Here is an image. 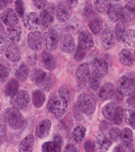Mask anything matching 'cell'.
<instances>
[{
	"label": "cell",
	"instance_id": "d6a6232c",
	"mask_svg": "<svg viewBox=\"0 0 135 152\" xmlns=\"http://www.w3.org/2000/svg\"><path fill=\"white\" fill-rule=\"evenodd\" d=\"M19 82L15 79H12L6 83V86L4 88V93L6 96H12V94L18 90Z\"/></svg>",
	"mask_w": 135,
	"mask_h": 152
},
{
	"label": "cell",
	"instance_id": "f1b7e54d",
	"mask_svg": "<svg viewBox=\"0 0 135 152\" xmlns=\"http://www.w3.org/2000/svg\"><path fill=\"white\" fill-rule=\"evenodd\" d=\"M121 62L124 65L131 66L134 62V56L132 52L126 49H123L119 53Z\"/></svg>",
	"mask_w": 135,
	"mask_h": 152
},
{
	"label": "cell",
	"instance_id": "1f68e13d",
	"mask_svg": "<svg viewBox=\"0 0 135 152\" xmlns=\"http://www.w3.org/2000/svg\"><path fill=\"white\" fill-rule=\"evenodd\" d=\"M28 73H29V69H28V65L26 64L22 63L18 69L16 70L15 77L19 81H25L28 77Z\"/></svg>",
	"mask_w": 135,
	"mask_h": 152
},
{
	"label": "cell",
	"instance_id": "ee69618b",
	"mask_svg": "<svg viewBox=\"0 0 135 152\" xmlns=\"http://www.w3.org/2000/svg\"><path fill=\"white\" fill-rule=\"evenodd\" d=\"M86 56V50L82 49L81 47H77L76 52L74 55V59L76 61H81L82 59H84V57Z\"/></svg>",
	"mask_w": 135,
	"mask_h": 152
},
{
	"label": "cell",
	"instance_id": "d6986e66",
	"mask_svg": "<svg viewBox=\"0 0 135 152\" xmlns=\"http://www.w3.org/2000/svg\"><path fill=\"white\" fill-rule=\"evenodd\" d=\"M122 12L123 7H121V5L117 4V3H113L111 4L108 10V16L109 17L111 20L113 22H117L119 20H121V17H122Z\"/></svg>",
	"mask_w": 135,
	"mask_h": 152
},
{
	"label": "cell",
	"instance_id": "60d3db41",
	"mask_svg": "<svg viewBox=\"0 0 135 152\" xmlns=\"http://www.w3.org/2000/svg\"><path fill=\"white\" fill-rule=\"evenodd\" d=\"M100 77H99L95 75L92 74V77H90L89 78V86L93 90H97L100 87Z\"/></svg>",
	"mask_w": 135,
	"mask_h": 152
},
{
	"label": "cell",
	"instance_id": "6f0895ef",
	"mask_svg": "<svg viewBox=\"0 0 135 152\" xmlns=\"http://www.w3.org/2000/svg\"><path fill=\"white\" fill-rule=\"evenodd\" d=\"M114 151H125V148H124L123 146H121V145H118V146H117L115 147Z\"/></svg>",
	"mask_w": 135,
	"mask_h": 152
},
{
	"label": "cell",
	"instance_id": "5bb4252c",
	"mask_svg": "<svg viewBox=\"0 0 135 152\" xmlns=\"http://www.w3.org/2000/svg\"><path fill=\"white\" fill-rule=\"evenodd\" d=\"M28 46L32 50H39L42 46V35L39 31L30 33L28 36Z\"/></svg>",
	"mask_w": 135,
	"mask_h": 152
},
{
	"label": "cell",
	"instance_id": "4dcf8cb0",
	"mask_svg": "<svg viewBox=\"0 0 135 152\" xmlns=\"http://www.w3.org/2000/svg\"><path fill=\"white\" fill-rule=\"evenodd\" d=\"M134 106L129 105L124 111V118L127 124L134 128Z\"/></svg>",
	"mask_w": 135,
	"mask_h": 152
},
{
	"label": "cell",
	"instance_id": "f907efd6",
	"mask_svg": "<svg viewBox=\"0 0 135 152\" xmlns=\"http://www.w3.org/2000/svg\"><path fill=\"white\" fill-rule=\"evenodd\" d=\"M5 47H6V40H5L4 37L0 35V55L3 52Z\"/></svg>",
	"mask_w": 135,
	"mask_h": 152
},
{
	"label": "cell",
	"instance_id": "8d00e7d4",
	"mask_svg": "<svg viewBox=\"0 0 135 152\" xmlns=\"http://www.w3.org/2000/svg\"><path fill=\"white\" fill-rule=\"evenodd\" d=\"M126 31V26L125 22L119 21L116 25L115 28V35H116V38L117 40L121 42L122 41L123 37L125 35V33Z\"/></svg>",
	"mask_w": 135,
	"mask_h": 152
},
{
	"label": "cell",
	"instance_id": "c3c4849f",
	"mask_svg": "<svg viewBox=\"0 0 135 152\" xmlns=\"http://www.w3.org/2000/svg\"><path fill=\"white\" fill-rule=\"evenodd\" d=\"M86 151H95V143L92 142V141H87L84 145Z\"/></svg>",
	"mask_w": 135,
	"mask_h": 152
},
{
	"label": "cell",
	"instance_id": "9c48e42d",
	"mask_svg": "<svg viewBox=\"0 0 135 152\" xmlns=\"http://www.w3.org/2000/svg\"><path fill=\"white\" fill-rule=\"evenodd\" d=\"M116 37L114 36V33L110 28H105L102 31L100 36V43L104 49L110 50L115 45Z\"/></svg>",
	"mask_w": 135,
	"mask_h": 152
},
{
	"label": "cell",
	"instance_id": "4316f807",
	"mask_svg": "<svg viewBox=\"0 0 135 152\" xmlns=\"http://www.w3.org/2000/svg\"><path fill=\"white\" fill-rule=\"evenodd\" d=\"M34 144V137L30 134L22 141L19 146V151L20 152H31L32 151Z\"/></svg>",
	"mask_w": 135,
	"mask_h": 152
},
{
	"label": "cell",
	"instance_id": "7a4b0ae2",
	"mask_svg": "<svg viewBox=\"0 0 135 152\" xmlns=\"http://www.w3.org/2000/svg\"><path fill=\"white\" fill-rule=\"evenodd\" d=\"M68 101L63 96L53 97L48 102L49 111L57 118L62 117L67 111Z\"/></svg>",
	"mask_w": 135,
	"mask_h": 152
},
{
	"label": "cell",
	"instance_id": "8fae6325",
	"mask_svg": "<svg viewBox=\"0 0 135 152\" xmlns=\"http://www.w3.org/2000/svg\"><path fill=\"white\" fill-rule=\"evenodd\" d=\"M112 142L109 135L104 133L98 134L95 140V149L100 151H107L112 145Z\"/></svg>",
	"mask_w": 135,
	"mask_h": 152
},
{
	"label": "cell",
	"instance_id": "8992f818",
	"mask_svg": "<svg viewBox=\"0 0 135 152\" xmlns=\"http://www.w3.org/2000/svg\"><path fill=\"white\" fill-rule=\"evenodd\" d=\"M29 102V95L26 90H17L11 98V103L18 109H24Z\"/></svg>",
	"mask_w": 135,
	"mask_h": 152
},
{
	"label": "cell",
	"instance_id": "d4e9b609",
	"mask_svg": "<svg viewBox=\"0 0 135 152\" xmlns=\"http://www.w3.org/2000/svg\"><path fill=\"white\" fill-rule=\"evenodd\" d=\"M5 54H6V58L13 62H16L20 59L19 49L15 43H12L10 44L9 46H7Z\"/></svg>",
	"mask_w": 135,
	"mask_h": 152
},
{
	"label": "cell",
	"instance_id": "277c9868",
	"mask_svg": "<svg viewBox=\"0 0 135 152\" xmlns=\"http://www.w3.org/2000/svg\"><path fill=\"white\" fill-rule=\"evenodd\" d=\"M77 106L80 111L86 115L93 114L96 108L95 101L86 94H82L79 96L77 100Z\"/></svg>",
	"mask_w": 135,
	"mask_h": 152
},
{
	"label": "cell",
	"instance_id": "7dc6e473",
	"mask_svg": "<svg viewBox=\"0 0 135 152\" xmlns=\"http://www.w3.org/2000/svg\"><path fill=\"white\" fill-rule=\"evenodd\" d=\"M83 14L86 16H90L93 15V9L91 5H84L83 7Z\"/></svg>",
	"mask_w": 135,
	"mask_h": 152
},
{
	"label": "cell",
	"instance_id": "d590c367",
	"mask_svg": "<svg viewBox=\"0 0 135 152\" xmlns=\"http://www.w3.org/2000/svg\"><path fill=\"white\" fill-rule=\"evenodd\" d=\"M86 135V129L83 126H77L73 131V138L76 142H81Z\"/></svg>",
	"mask_w": 135,
	"mask_h": 152
},
{
	"label": "cell",
	"instance_id": "6da1fadb",
	"mask_svg": "<svg viewBox=\"0 0 135 152\" xmlns=\"http://www.w3.org/2000/svg\"><path fill=\"white\" fill-rule=\"evenodd\" d=\"M102 113L105 119L113 122L115 124H121L124 119V110L117 102H111L105 104L102 109Z\"/></svg>",
	"mask_w": 135,
	"mask_h": 152
},
{
	"label": "cell",
	"instance_id": "836d02e7",
	"mask_svg": "<svg viewBox=\"0 0 135 152\" xmlns=\"http://www.w3.org/2000/svg\"><path fill=\"white\" fill-rule=\"evenodd\" d=\"M111 5V0H94V6L99 12L106 13Z\"/></svg>",
	"mask_w": 135,
	"mask_h": 152
},
{
	"label": "cell",
	"instance_id": "ab89813d",
	"mask_svg": "<svg viewBox=\"0 0 135 152\" xmlns=\"http://www.w3.org/2000/svg\"><path fill=\"white\" fill-rule=\"evenodd\" d=\"M10 68L3 64H0V82H3L8 77L10 73Z\"/></svg>",
	"mask_w": 135,
	"mask_h": 152
},
{
	"label": "cell",
	"instance_id": "680465c9",
	"mask_svg": "<svg viewBox=\"0 0 135 152\" xmlns=\"http://www.w3.org/2000/svg\"><path fill=\"white\" fill-rule=\"evenodd\" d=\"M113 1H116V2H117V1H119V0H113Z\"/></svg>",
	"mask_w": 135,
	"mask_h": 152
},
{
	"label": "cell",
	"instance_id": "ac0fdd59",
	"mask_svg": "<svg viewBox=\"0 0 135 152\" xmlns=\"http://www.w3.org/2000/svg\"><path fill=\"white\" fill-rule=\"evenodd\" d=\"M75 48V42L73 37L70 34H65L62 36L61 40V49L65 53L73 52Z\"/></svg>",
	"mask_w": 135,
	"mask_h": 152
},
{
	"label": "cell",
	"instance_id": "816d5d0a",
	"mask_svg": "<svg viewBox=\"0 0 135 152\" xmlns=\"http://www.w3.org/2000/svg\"><path fill=\"white\" fill-rule=\"evenodd\" d=\"M13 0H0V10H3L7 4L12 3Z\"/></svg>",
	"mask_w": 135,
	"mask_h": 152
},
{
	"label": "cell",
	"instance_id": "3957f363",
	"mask_svg": "<svg viewBox=\"0 0 135 152\" xmlns=\"http://www.w3.org/2000/svg\"><path fill=\"white\" fill-rule=\"evenodd\" d=\"M5 119L10 127L14 129H19L25 124V118L22 113L15 107H9L5 111Z\"/></svg>",
	"mask_w": 135,
	"mask_h": 152
},
{
	"label": "cell",
	"instance_id": "603a6c76",
	"mask_svg": "<svg viewBox=\"0 0 135 152\" xmlns=\"http://www.w3.org/2000/svg\"><path fill=\"white\" fill-rule=\"evenodd\" d=\"M41 64L49 71H53L56 68L55 59L51 54L47 51H43L41 54Z\"/></svg>",
	"mask_w": 135,
	"mask_h": 152
},
{
	"label": "cell",
	"instance_id": "7bdbcfd3",
	"mask_svg": "<svg viewBox=\"0 0 135 152\" xmlns=\"http://www.w3.org/2000/svg\"><path fill=\"white\" fill-rule=\"evenodd\" d=\"M120 134L121 131L119 129L117 128H112L109 131V137H111L112 141H114V142H117L120 140Z\"/></svg>",
	"mask_w": 135,
	"mask_h": 152
},
{
	"label": "cell",
	"instance_id": "9f6ffc18",
	"mask_svg": "<svg viewBox=\"0 0 135 152\" xmlns=\"http://www.w3.org/2000/svg\"><path fill=\"white\" fill-rule=\"evenodd\" d=\"M53 141H54L56 143H58L59 146H62L63 141H62V137H61L60 135H55L54 137H53Z\"/></svg>",
	"mask_w": 135,
	"mask_h": 152
},
{
	"label": "cell",
	"instance_id": "2e32d148",
	"mask_svg": "<svg viewBox=\"0 0 135 152\" xmlns=\"http://www.w3.org/2000/svg\"><path fill=\"white\" fill-rule=\"evenodd\" d=\"M24 25L29 30H35L39 27L40 19L37 13L30 12L24 17Z\"/></svg>",
	"mask_w": 135,
	"mask_h": 152
},
{
	"label": "cell",
	"instance_id": "f35d334b",
	"mask_svg": "<svg viewBox=\"0 0 135 152\" xmlns=\"http://www.w3.org/2000/svg\"><path fill=\"white\" fill-rule=\"evenodd\" d=\"M45 72L43 70H41L40 68H37L33 70V72H32L31 75V78H32V81L35 82V84L38 85L40 83V81H41V79L43 78L44 75H45Z\"/></svg>",
	"mask_w": 135,
	"mask_h": 152
},
{
	"label": "cell",
	"instance_id": "b9f144b4",
	"mask_svg": "<svg viewBox=\"0 0 135 152\" xmlns=\"http://www.w3.org/2000/svg\"><path fill=\"white\" fill-rule=\"evenodd\" d=\"M15 11L19 17L23 18L25 16V4L22 0H15Z\"/></svg>",
	"mask_w": 135,
	"mask_h": 152
},
{
	"label": "cell",
	"instance_id": "83f0119b",
	"mask_svg": "<svg viewBox=\"0 0 135 152\" xmlns=\"http://www.w3.org/2000/svg\"><path fill=\"white\" fill-rule=\"evenodd\" d=\"M54 84V78L52 75L49 73H45L43 78L41 79V81H40V83L37 85V86H39L43 90H51Z\"/></svg>",
	"mask_w": 135,
	"mask_h": 152
},
{
	"label": "cell",
	"instance_id": "52a82bcc",
	"mask_svg": "<svg viewBox=\"0 0 135 152\" xmlns=\"http://www.w3.org/2000/svg\"><path fill=\"white\" fill-rule=\"evenodd\" d=\"M59 42L58 33L53 28H50L44 34V44L46 49L54 50L58 47Z\"/></svg>",
	"mask_w": 135,
	"mask_h": 152
},
{
	"label": "cell",
	"instance_id": "4fadbf2b",
	"mask_svg": "<svg viewBox=\"0 0 135 152\" xmlns=\"http://www.w3.org/2000/svg\"><path fill=\"white\" fill-rule=\"evenodd\" d=\"M77 81L79 83H86L91 77L90 67L87 64H82L77 68L75 72Z\"/></svg>",
	"mask_w": 135,
	"mask_h": 152
},
{
	"label": "cell",
	"instance_id": "f546056e",
	"mask_svg": "<svg viewBox=\"0 0 135 152\" xmlns=\"http://www.w3.org/2000/svg\"><path fill=\"white\" fill-rule=\"evenodd\" d=\"M45 101V94L41 90H35L32 93V102L36 107H41Z\"/></svg>",
	"mask_w": 135,
	"mask_h": 152
},
{
	"label": "cell",
	"instance_id": "f5cc1de1",
	"mask_svg": "<svg viewBox=\"0 0 135 152\" xmlns=\"http://www.w3.org/2000/svg\"><path fill=\"white\" fill-rule=\"evenodd\" d=\"M69 93H70V92L68 91V90H66L64 87H63V88H61V89H60V92H59L60 96L65 97V98L67 99L68 100H69V96H68V95H69Z\"/></svg>",
	"mask_w": 135,
	"mask_h": 152
},
{
	"label": "cell",
	"instance_id": "74e56055",
	"mask_svg": "<svg viewBox=\"0 0 135 152\" xmlns=\"http://www.w3.org/2000/svg\"><path fill=\"white\" fill-rule=\"evenodd\" d=\"M61 150V146H59L58 143L53 142H45L42 146V151L45 152H56L60 151Z\"/></svg>",
	"mask_w": 135,
	"mask_h": 152
},
{
	"label": "cell",
	"instance_id": "ba28073f",
	"mask_svg": "<svg viewBox=\"0 0 135 152\" xmlns=\"http://www.w3.org/2000/svg\"><path fill=\"white\" fill-rule=\"evenodd\" d=\"M92 68L93 74L99 77H103L107 74L108 71V65L105 59L96 58L92 61Z\"/></svg>",
	"mask_w": 135,
	"mask_h": 152
},
{
	"label": "cell",
	"instance_id": "5b68a950",
	"mask_svg": "<svg viewBox=\"0 0 135 152\" xmlns=\"http://www.w3.org/2000/svg\"><path fill=\"white\" fill-rule=\"evenodd\" d=\"M117 91L123 96H129L134 91V79L127 76H124L118 80L117 84Z\"/></svg>",
	"mask_w": 135,
	"mask_h": 152
},
{
	"label": "cell",
	"instance_id": "ffe728a7",
	"mask_svg": "<svg viewBox=\"0 0 135 152\" xmlns=\"http://www.w3.org/2000/svg\"><path fill=\"white\" fill-rule=\"evenodd\" d=\"M51 129V122L49 120H44L40 121L36 129V134L39 138H45L48 137Z\"/></svg>",
	"mask_w": 135,
	"mask_h": 152
},
{
	"label": "cell",
	"instance_id": "7c38bea8",
	"mask_svg": "<svg viewBox=\"0 0 135 152\" xmlns=\"http://www.w3.org/2000/svg\"><path fill=\"white\" fill-rule=\"evenodd\" d=\"M53 5L49 4L47 8L41 12L40 15V22L43 28H46L49 27L53 21Z\"/></svg>",
	"mask_w": 135,
	"mask_h": 152
},
{
	"label": "cell",
	"instance_id": "484cf974",
	"mask_svg": "<svg viewBox=\"0 0 135 152\" xmlns=\"http://www.w3.org/2000/svg\"><path fill=\"white\" fill-rule=\"evenodd\" d=\"M115 93V89H114L113 85L112 83H106L100 88V92H99V96L103 100H107L113 96Z\"/></svg>",
	"mask_w": 135,
	"mask_h": 152
},
{
	"label": "cell",
	"instance_id": "db71d44e",
	"mask_svg": "<svg viewBox=\"0 0 135 152\" xmlns=\"http://www.w3.org/2000/svg\"><path fill=\"white\" fill-rule=\"evenodd\" d=\"M78 150H77V147L74 145H72V144H69L67 146L65 147L64 149V151L66 152H68V151H73V152H75L77 151Z\"/></svg>",
	"mask_w": 135,
	"mask_h": 152
},
{
	"label": "cell",
	"instance_id": "e0dca14e",
	"mask_svg": "<svg viewBox=\"0 0 135 152\" xmlns=\"http://www.w3.org/2000/svg\"><path fill=\"white\" fill-rule=\"evenodd\" d=\"M1 20L4 25L8 27H12L18 24V18L17 16L12 8L5 10L1 16Z\"/></svg>",
	"mask_w": 135,
	"mask_h": 152
},
{
	"label": "cell",
	"instance_id": "f6af8a7d",
	"mask_svg": "<svg viewBox=\"0 0 135 152\" xmlns=\"http://www.w3.org/2000/svg\"><path fill=\"white\" fill-rule=\"evenodd\" d=\"M6 136V126L5 121L2 115H0V140H3Z\"/></svg>",
	"mask_w": 135,
	"mask_h": 152
},
{
	"label": "cell",
	"instance_id": "9a60e30c",
	"mask_svg": "<svg viewBox=\"0 0 135 152\" xmlns=\"http://www.w3.org/2000/svg\"><path fill=\"white\" fill-rule=\"evenodd\" d=\"M94 46L93 38L90 33L87 31L81 32L79 36V47L85 50L92 49Z\"/></svg>",
	"mask_w": 135,
	"mask_h": 152
},
{
	"label": "cell",
	"instance_id": "681fc988",
	"mask_svg": "<svg viewBox=\"0 0 135 152\" xmlns=\"http://www.w3.org/2000/svg\"><path fill=\"white\" fill-rule=\"evenodd\" d=\"M125 9L131 15V14H134V3L133 1H130L126 4V8Z\"/></svg>",
	"mask_w": 135,
	"mask_h": 152
},
{
	"label": "cell",
	"instance_id": "e575fe53",
	"mask_svg": "<svg viewBox=\"0 0 135 152\" xmlns=\"http://www.w3.org/2000/svg\"><path fill=\"white\" fill-rule=\"evenodd\" d=\"M122 41L126 47L134 48V29L126 30Z\"/></svg>",
	"mask_w": 135,
	"mask_h": 152
},
{
	"label": "cell",
	"instance_id": "30bf717a",
	"mask_svg": "<svg viewBox=\"0 0 135 152\" xmlns=\"http://www.w3.org/2000/svg\"><path fill=\"white\" fill-rule=\"evenodd\" d=\"M56 17L60 22H66L70 20L71 16V8L67 3L61 2L55 8Z\"/></svg>",
	"mask_w": 135,
	"mask_h": 152
},
{
	"label": "cell",
	"instance_id": "11a10c76",
	"mask_svg": "<svg viewBox=\"0 0 135 152\" xmlns=\"http://www.w3.org/2000/svg\"><path fill=\"white\" fill-rule=\"evenodd\" d=\"M66 3L70 6L71 8H74L78 6L79 0H66Z\"/></svg>",
	"mask_w": 135,
	"mask_h": 152
},
{
	"label": "cell",
	"instance_id": "cb8c5ba5",
	"mask_svg": "<svg viewBox=\"0 0 135 152\" xmlns=\"http://www.w3.org/2000/svg\"><path fill=\"white\" fill-rule=\"evenodd\" d=\"M105 24L102 19L99 17H95L92 19L88 23V27L90 30L94 34H98L101 33L105 29Z\"/></svg>",
	"mask_w": 135,
	"mask_h": 152
},
{
	"label": "cell",
	"instance_id": "bcb514c9",
	"mask_svg": "<svg viewBox=\"0 0 135 152\" xmlns=\"http://www.w3.org/2000/svg\"><path fill=\"white\" fill-rule=\"evenodd\" d=\"M32 3L37 9H42L46 6L47 0H32Z\"/></svg>",
	"mask_w": 135,
	"mask_h": 152
},
{
	"label": "cell",
	"instance_id": "44dd1931",
	"mask_svg": "<svg viewBox=\"0 0 135 152\" xmlns=\"http://www.w3.org/2000/svg\"><path fill=\"white\" fill-rule=\"evenodd\" d=\"M21 33L22 30L20 26L15 25L12 27H8V28L6 29V37L12 43H15L20 39Z\"/></svg>",
	"mask_w": 135,
	"mask_h": 152
},
{
	"label": "cell",
	"instance_id": "7402d4cb",
	"mask_svg": "<svg viewBox=\"0 0 135 152\" xmlns=\"http://www.w3.org/2000/svg\"><path fill=\"white\" fill-rule=\"evenodd\" d=\"M120 139L121 140L123 146H126L127 149H130L133 146L134 141H133V132L130 129L125 128L120 134Z\"/></svg>",
	"mask_w": 135,
	"mask_h": 152
}]
</instances>
